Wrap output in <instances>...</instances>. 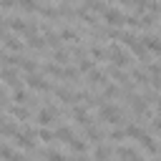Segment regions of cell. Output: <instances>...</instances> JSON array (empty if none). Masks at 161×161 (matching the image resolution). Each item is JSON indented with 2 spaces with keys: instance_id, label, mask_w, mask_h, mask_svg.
Masks as SVG:
<instances>
[{
  "instance_id": "obj_1",
  "label": "cell",
  "mask_w": 161,
  "mask_h": 161,
  "mask_svg": "<svg viewBox=\"0 0 161 161\" xmlns=\"http://www.w3.org/2000/svg\"><path fill=\"white\" fill-rule=\"evenodd\" d=\"M108 58H111V63H113L116 68H128V65H131V55H128L126 50H121L116 43L108 48Z\"/></svg>"
},
{
  "instance_id": "obj_2",
  "label": "cell",
  "mask_w": 161,
  "mask_h": 161,
  "mask_svg": "<svg viewBox=\"0 0 161 161\" xmlns=\"http://www.w3.org/2000/svg\"><path fill=\"white\" fill-rule=\"evenodd\" d=\"M101 121H108V123H121V111L111 103H101V111H98Z\"/></svg>"
},
{
  "instance_id": "obj_3",
  "label": "cell",
  "mask_w": 161,
  "mask_h": 161,
  "mask_svg": "<svg viewBox=\"0 0 161 161\" xmlns=\"http://www.w3.org/2000/svg\"><path fill=\"white\" fill-rule=\"evenodd\" d=\"M103 18H106V23L111 25V28H121L123 23H126V15L123 13H118V10H103Z\"/></svg>"
},
{
  "instance_id": "obj_4",
  "label": "cell",
  "mask_w": 161,
  "mask_h": 161,
  "mask_svg": "<svg viewBox=\"0 0 161 161\" xmlns=\"http://www.w3.org/2000/svg\"><path fill=\"white\" fill-rule=\"evenodd\" d=\"M28 86L30 88H35V91H50V83L43 78V75H35V73H28Z\"/></svg>"
},
{
  "instance_id": "obj_5",
  "label": "cell",
  "mask_w": 161,
  "mask_h": 161,
  "mask_svg": "<svg viewBox=\"0 0 161 161\" xmlns=\"http://www.w3.org/2000/svg\"><path fill=\"white\" fill-rule=\"evenodd\" d=\"M0 78H3L10 88H18V86H20V78H18V70H15V68H3V70H0Z\"/></svg>"
},
{
  "instance_id": "obj_6",
  "label": "cell",
  "mask_w": 161,
  "mask_h": 161,
  "mask_svg": "<svg viewBox=\"0 0 161 161\" xmlns=\"http://www.w3.org/2000/svg\"><path fill=\"white\" fill-rule=\"evenodd\" d=\"M13 138H15V143H18L20 148H25V151H35V143H33V138H30V136H25V133H20V131H18Z\"/></svg>"
},
{
  "instance_id": "obj_7",
  "label": "cell",
  "mask_w": 161,
  "mask_h": 161,
  "mask_svg": "<svg viewBox=\"0 0 161 161\" xmlns=\"http://www.w3.org/2000/svg\"><path fill=\"white\" fill-rule=\"evenodd\" d=\"M138 141H141V146H143V148H146V151H148L151 156H153V153H158V146L153 143V138H151L148 133H143V131H141V136H138Z\"/></svg>"
},
{
  "instance_id": "obj_8",
  "label": "cell",
  "mask_w": 161,
  "mask_h": 161,
  "mask_svg": "<svg viewBox=\"0 0 161 161\" xmlns=\"http://www.w3.org/2000/svg\"><path fill=\"white\" fill-rule=\"evenodd\" d=\"M53 93H55V98L63 101V103H75V93H70L68 88H53Z\"/></svg>"
},
{
  "instance_id": "obj_9",
  "label": "cell",
  "mask_w": 161,
  "mask_h": 161,
  "mask_svg": "<svg viewBox=\"0 0 161 161\" xmlns=\"http://www.w3.org/2000/svg\"><path fill=\"white\" fill-rule=\"evenodd\" d=\"M53 113H55L53 108H40L38 116H35V118H38V126H48V123H53Z\"/></svg>"
},
{
  "instance_id": "obj_10",
  "label": "cell",
  "mask_w": 161,
  "mask_h": 161,
  "mask_svg": "<svg viewBox=\"0 0 161 161\" xmlns=\"http://www.w3.org/2000/svg\"><path fill=\"white\" fill-rule=\"evenodd\" d=\"M143 48H146V50H151V53H161V38L146 35V38H143Z\"/></svg>"
},
{
  "instance_id": "obj_11",
  "label": "cell",
  "mask_w": 161,
  "mask_h": 161,
  "mask_svg": "<svg viewBox=\"0 0 161 161\" xmlns=\"http://www.w3.org/2000/svg\"><path fill=\"white\" fill-rule=\"evenodd\" d=\"M8 111H10V116L13 118H20V121H25L30 113H28V108L25 106H20V103H15V106H8Z\"/></svg>"
},
{
  "instance_id": "obj_12",
  "label": "cell",
  "mask_w": 161,
  "mask_h": 161,
  "mask_svg": "<svg viewBox=\"0 0 161 161\" xmlns=\"http://www.w3.org/2000/svg\"><path fill=\"white\" fill-rule=\"evenodd\" d=\"M43 73L45 75H53V78H63V68L58 63H45L43 65Z\"/></svg>"
},
{
  "instance_id": "obj_13",
  "label": "cell",
  "mask_w": 161,
  "mask_h": 161,
  "mask_svg": "<svg viewBox=\"0 0 161 161\" xmlns=\"http://www.w3.org/2000/svg\"><path fill=\"white\" fill-rule=\"evenodd\" d=\"M88 83H93V86H106V73H103V70H88Z\"/></svg>"
},
{
  "instance_id": "obj_14",
  "label": "cell",
  "mask_w": 161,
  "mask_h": 161,
  "mask_svg": "<svg viewBox=\"0 0 161 161\" xmlns=\"http://www.w3.org/2000/svg\"><path fill=\"white\" fill-rule=\"evenodd\" d=\"M131 106H133V111H136L138 116H146V111H148V108H146V101H143L141 96H131Z\"/></svg>"
},
{
  "instance_id": "obj_15",
  "label": "cell",
  "mask_w": 161,
  "mask_h": 161,
  "mask_svg": "<svg viewBox=\"0 0 161 161\" xmlns=\"http://www.w3.org/2000/svg\"><path fill=\"white\" fill-rule=\"evenodd\" d=\"M3 40H5V48H8V50H13V53L23 50V43H20L18 38H13V35H3Z\"/></svg>"
},
{
  "instance_id": "obj_16",
  "label": "cell",
  "mask_w": 161,
  "mask_h": 161,
  "mask_svg": "<svg viewBox=\"0 0 161 161\" xmlns=\"http://www.w3.org/2000/svg\"><path fill=\"white\" fill-rule=\"evenodd\" d=\"M73 118H75V123H80V126H88L91 123V118H88V113H86V108H73Z\"/></svg>"
},
{
  "instance_id": "obj_17",
  "label": "cell",
  "mask_w": 161,
  "mask_h": 161,
  "mask_svg": "<svg viewBox=\"0 0 161 161\" xmlns=\"http://www.w3.org/2000/svg\"><path fill=\"white\" fill-rule=\"evenodd\" d=\"M8 25H10L15 33H23V35L28 33V23H25V20H20V18H10V23H8Z\"/></svg>"
},
{
  "instance_id": "obj_18",
  "label": "cell",
  "mask_w": 161,
  "mask_h": 161,
  "mask_svg": "<svg viewBox=\"0 0 161 161\" xmlns=\"http://www.w3.org/2000/svg\"><path fill=\"white\" fill-rule=\"evenodd\" d=\"M116 153H118V158H123V161H133V158L138 156V153H136L133 148H128V146H118Z\"/></svg>"
},
{
  "instance_id": "obj_19",
  "label": "cell",
  "mask_w": 161,
  "mask_h": 161,
  "mask_svg": "<svg viewBox=\"0 0 161 161\" xmlns=\"http://www.w3.org/2000/svg\"><path fill=\"white\" fill-rule=\"evenodd\" d=\"M93 158H96V161H108V158H111V148H108V146H98V148L93 151Z\"/></svg>"
},
{
  "instance_id": "obj_20",
  "label": "cell",
  "mask_w": 161,
  "mask_h": 161,
  "mask_svg": "<svg viewBox=\"0 0 161 161\" xmlns=\"http://www.w3.org/2000/svg\"><path fill=\"white\" fill-rule=\"evenodd\" d=\"M25 40H28V45H30V48H40V50H43V45H45V40H43L38 33H33V35H25Z\"/></svg>"
},
{
  "instance_id": "obj_21",
  "label": "cell",
  "mask_w": 161,
  "mask_h": 161,
  "mask_svg": "<svg viewBox=\"0 0 161 161\" xmlns=\"http://www.w3.org/2000/svg\"><path fill=\"white\" fill-rule=\"evenodd\" d=\"M0 133H3V136H15V133H18V126H15L13 121H5V123H0Z\"/></svg>"
},
{
  "instance_id": "obj_22",
  "label": "cell",
  "mask_w": 161,
  "mask_h": 161,
  "mask_svg": "<svg viewBox=\"0 0 161 161\" xmlns=\"http://www.w3.org/2000/svg\"><path fill=\"white\" fill-rule=\"evenodd\" d=\"M55 138H60V141H65V143H70V138H73V131H70L68 126H60V128L55 131Z\"/></svg>"
},
{
  "instance_id": "obj_23",
  "label": "cell",
  "mask_w": 161,
  "mask_h": 161,
  "mask_svg": "<svg viewBox=\"0 0 161 161\" xmlns=\"http://www.w3.org/2000/svg\"><path fill=\"white\" fill-rule=\"evenodd\" d=\"M86 136H88L91 141H101V138H103V131H98L93 123H88V126H86Z\"/></svg>"
},
{
  "instance_id": "obj_24",
  "label": "cell",
  "mask_w": 161,
  "mask_h": 161,
  "mask_svg": "<svg viewBox=\"0 0 161 161\" xmlns=\"http://www.w3.org/2000/svg\"><path fill=\"white\" fill-rule=\"evenodd\" d=\"M18 68H23L25 73H35L38 70V65L30 60V58H20V63H18Z\"/></svg>"
},
{
  "instance_id": "obj_25",
  "label": "cell",
  "mask_w": 161,
  "mask_h": 161,
  "mask_svg": "<svg viewBox=\"0 0 161 161\" xmlns=\"http://www.w3.org/2000/svg\"><path fill=\"white\" fill-rule=\"evenodd\" d=\"M68 146H70L73 151H78V153H83V151H88V143H86V141H80V138H75V136L70 138V143H68Z\"/></svg>"
},
{
  "instance_id": "obj_26",
  "label": "cell",
  "mask_w": 161,
  "mask_h": 161,
  "mask_svg": "<svg viewBox=\"0 0 161 161\" xmlns=\"http://www.w3.org/2000/svg\"><path fill=\"white\" fill-rule=\"evenodd\" d=\"M91 55H93L96 60H106V58H108V50H103L101 45H91Z\"/></svg>"
},
{
  "instance_id": "obj_27",
  "label": "cell",
  "mask_w": 161,
  "mask_h": 161,
  "mask_svg": "<svg viewBox=\"0 0 161 161\" xmlns=\"http://www.w3.org/2000/svg\"><path fill=\"white\" fill-rule=\"evenodd\" d=\"M75 63H78V70H83V73H88V70H93V60H88V58H75Z\"/></svg>"
},
{
  "instance_id": "obj_28",
  "label": "cell",
  "mask_w": 161,
  "mask_h": 161,
  "mask_svg": "<svg viewBox=\"0 0 161 161\" xmlns=\"http://www.w3.org/2000/svg\"><path fill=\"white\" fill-rule=\"evenodd\" d=\"M13 156H15V151H13L8 143H0V158H3V161H13Z\"/></svg>"
},
{
  "instance_id": "obj_29",
  "label": "cell",
  "mask_w": 161,
  "mask_h": 161,
  "mask_svg": "<svg viewBox=\"0 0 161 161\" xmlns=\"http://www.w3.org/2000/svg\"><path fill=\"white\" fill-rule=\"evenodd\" d=\"M18 5H20L23 10H28V13H38V8H40L35 0H18Z\"/></svg>"
},
{
  "instance_id": "obj_30",
  "label": "cell",
  "mask_w": 161,
  "mask_h": 161,
  "mask_svg": "<svg viewBox=\"0 0 161 161\" xmlns=\"http://www.w3.org/2000/svg\"><path fill=\"white\" fill-rule=\"evenodd\" d=\"M58 35H60V40H80V38H78V33H75V30H70V28H63Z\"/></svg>"
},
{
  "instance_id": "obj_31",
  "label": "cell",
  "mask_w": 161,
  "mask_h": 161,
  "mask_svg": "<svg viewBox=\"0 0 161 161\" xmlns=\"http://www.w3.org/2000/svg\"><path fill=\"white\" fill-rule=\"evenodd\" d=\"M121 91H118V83H113V86H106L103 88V98H116Z\"/></svg>"
},
{
  "instance_id": "obj_32",
  "label": "cell",
  "mask_w": 161,
  "mask_h": 161,
  "mask_svg": "<svg viewBox=\"0 0 161 161\" xmlns=\"http://www.w3.org/2000/svg\"><path fill=\"white\" fill-rule=\"evenodd\" d=\"M38 138H40L43 143H50V141L55 138V133H50L48 128H38Z\"/></svg>"
},
{
  "instance_id": "obj_33",
  "label": "cell",
  "mask_w": 161,
  "mask_h": 161,
  "mask_svg": "<svg viewBox=\"0 0 161 161\" xmlns=\"http://www.w3.org/2000/svg\"><path fill=\"white\" fill-rule=\"evenodd\" d=\"M53 60H55V63H60V65H63V63H68V50L58 48V50H55V55H53Z\"/></svg>"
},
{
  "instance_id": "obj_34",
  "label": "cell",
  "mask_w": 161,
  "mask_h": 161,
  "mask_svg": "<svg viewBox=\"0 0 161 161\" xmlns=\"http://www.w3.org/2000/svg\"><path fill=\"white\" fill-rule=\"evenodd\" d=\"M13 101H15V103H20V106H23V103H28V93H25V91H20V88H15Z\"/></svg>"
},
{
  "instance_id": "obj_35",
  "label": "cell",
  "mask_w": 161,
  "mask_h": 161,
  "mask_svg": "<svg viewBox=\"0 0 161 161\" xmlns=\"http://www.w3.org/2000/svg\"><path fill=\"white\" fill-rule=\"evenodd\" d=\"M123 131H126V136H131V138H138V136H141V128H138L136 123H128Z\"/></svg>"
},
{
  "instance_id": "obj_36",
  "label": "cell",
  "mask_w": 161,
  "mask_h": 161,
  "mask_svg": "<svg viewBox=\"0 0 161 161\" xmlns=\"http://www.w3.org/2000/svg\"><path fill=\"white\" fill-rule=\"evenodd\" d=\"M86 5H88V10H93V13H103V10H106V5H103L101 0H88Z\"/></svg>"
},
{
  "instance_id": "obj_37",
  "label": "cell",
  "mask_w": 161,
  "mask_h": 161,
  "mask_svg": "<svg viewBox=\"0 0 161 161\" xmlns=\"http://www.w3.org/2000/svg\"><path fill=\"white\" fill-rule=\"evenodd\" d=\"M133 78H136V83H138V86H146V83H148V75H146L143 70H138V68L133 70Z\"/></svg>"
},
{
  "instance_id": "obj_38",
  "label": "cell",
  "mask_w": 161,
  "mask_h": 161,
  "mask_svg": "<svg viewBox=\"0 0 161 161\" xmlns=\"http://www.w3.org/2000/svg\"><path fill=\"white\" fill-rule=\"evenodd\" d=\"M38 13H40L43 18H60L58 10H53V8H38Z\"/></svg>"
},
{
  "instance_id": "obj_39",
  "label": "cell",
  "mask_w": 161,
  "mask_h": 161,
  "mask_svg": "<svg viewBox=\"0 0 161 161\" xmlns=\"http://www.w3.org/2000/svg\"><path fill=\"white\" fill-rule=\"evenodd\" d=\"M108 138H111V141H123V138H126V131H123V128H116V131L108 133Z\"/></svg>"
},
{
  "instance_id": "obj_40",
  "label": "cell",
  "mask_w": 161,
  "mask_h": 161,
  "mask_svg": "<svg viewBox=\"0 0 161 161\" xmlns=\"http://www.w3.org/2000/svg\"><path fill=\"white\" fill-rule=\"evenodd\" d=\"M45 161H65V156L58 151H45Z\"/></svg>"
},
{
  "instance_id": "obj_41",
  "label": "cell",
  "mask_w": 161,
  "mask_h": 161,
  "mask_svg": "<svg viewBox=\"0 0 161 161\" xmlns=\"http://www.w3.org/2000/svg\"><path fill=\"white\" fill-rule=\"evenodd\" d=\"M63 78H70L73 80V78H78V70L75 68H63Z\"/></svg>"
},
{
  "instance_id": "obj_42",
  "label": "cell",
  "mask_w": 161,
  "mask_h": 161,
  "mask_svg": "<svg viewBox=\"0 0 161 161\" xmlns=\"http://www.w3.org/2000/svg\"><path fill=\"white\" fill-rule=\"evenodd\" d=\"M126 23H128L131 28H138V15H128V18H126Z\"/></svg>"
},
{
  "instance_id": "obj_43",
  "label": "cell",
  "mask_w": 161,
  "mask_h": 161,
  "mask_svg": "<svg viewBox=\"0 0 161 161\" xmlns=\"http://www.w3.org/2000/svg\"><path fill=\"white\" fill-rule=\"evenodd\" d=\"M0 35H5V23L0 20Z\"/></svg>"
},
{
  "instance_id": "obj_44",
  "label": "cell",
  "mask_w": 161,
  "mask_h": 161,
  "mask_svg": "<svg viewBox=\"0 0 161 161\" xmlns=\"http://www.w3.org/2000/svg\"><path fill=\"white\" fill-rule=\"evenodd\" d=\"M75 161H88V158H83V156H78V158H75Z\"/></svg>"
},
{
  "instance_id": "obj_45",
  "label": "cell",
  "mask_w": 161,
  "mask_h": 161,
  "mask_svg": "<svg viewBox=\"0 0 161 161\" xmlns=\"http://www.w3.org/2000/svg\"><path fill=\"white\" fill-rule=\"evenodd\" d=\"M118 3H121V0H118Z\"/></svg>"
}]
</instances>
